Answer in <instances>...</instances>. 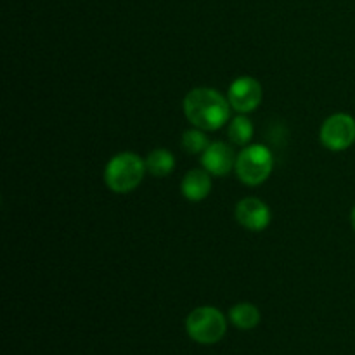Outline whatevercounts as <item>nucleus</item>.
<instances>
[{
    "mask_svg": "<svg viewBox=\"0 0 355 355\" xmlns=\"http://www.w3.org/2000/svg\"><path fill=\"white\" fill-rule=\"evenodd\" d=\"M236 173L246 186H259L266 182L274 168V156L262 144L245 146L236 156Z\"/></svg>",
    "mask_w": 355,
    "mask_h": 355,
    "instance_id": "7ed1b4c3",
    "label": "nucleus"
},
{
    "mask_svg": "<svg viewBox=\"0 0 355 355\" xmlns=\"http://www.w3.org/2000/svg\"><path fill=\"white\" fill-rule=\"evenodd\" d=\"M253 137V123L246 116L232 118L229 123V139L236 146H248Z\"/></svg>",
    "mask_w": 355,
    "mask_h": 355,
    "instance_id": "f8f14e48",
    "label": "nucleus"
},
{
    "mask_svg": "<svg viewBox=\"0 0 355 355\" xmlns=\"http://www.w3.org/2000/svg\"><path fill=\"white\" fill-rule=\"evenodd\" d=\"M211 189V179L210 173L207 170L194 168L184 175L182 182H180V191L184 196L189 201H201L210 194Z\"/></svg>",
    "mask_w": 355,
    "mask_h": 355,
    "instance_id": "1a4fd4ad",
    "label": "nucleus"
},
{
    "mask_svg": "<svg viewBox=\"0 0 355 355\" xmlns=\"http://www.w3.org/2000/svg\"><path fill=\"white\" fill-rule=\"evenodd\" d=\"M231 103L218 90L198 87L184 97V113L196 128L205 132L218 130L231 118Z\"/></svg>",
    "mask_w": 355,
    "mask_h": 355,
    "instance_id": "f257e3e1",
    "label": "nucleus"
},
{
    "mask_svg": "<svg viewBox=\"0 0 355 355\" xmlns=\"http://www.w3.org/2000/svg\"><path fill=\"white\" fill-rule=\"evenodd\" d=\"M201 165L210 175L224 177L236 166V155L225 142H210L201 155Z\"/></svg>",
    "mask_w": 355,
    "mask_h": 355,
    "instance_id": "6e6552de",
    "label": "nucleus"
},
{
    "mask_svg": "<svg viewBox=\"0 0 355 355\" xmlns=\"http://www.w3.org/2000/svg\"><path fill=\"white\" fill-rule=\"evenodd\" d=\"M263 97L262 85L253 76H239L231 83L227 92V99L232 110L238 113H252L260 106Z\"/></svg>",
    "mask_w": 355,
    "mask_h": 355,
    "instance_id": "423d86ee",
    "label": "nucleus"
},
{
    "mask_svg": "<svg viewBox=\"0 0 355 355\" xmlns=\"http://www.w3.org/2000/svg\"><path fill=\"white\" fill-rule=\"evenodd\" d=\"M146 172V159L135 153H120L107 162L104 182L113 193L127 194L142 182Z\"/></svg>",
    "mask_w": 355,
    "mask_h": 355,
    "instance_id": "f03ea898",
    "label": "nucleus"
},
{
    "mask_svg": "<svg viewBox=\"0 0 355 355\" xmlns=\"http://www.w3.org/2000/svg\"><path fill=\"white\" fill-rule=\"evenodd\" d=\"M229 319L236 328L246 331V329H253L259 326L260 311L253 304H238L229 312Z\"/></svg>",
    "mask_w": 355,
    "mask_h": 355,
    "instance_id": "9b49d317",
    "label": "nucleus"
},
{
    "mask_svg": "<svg viewBox=\"0 0 355 355\" xmlns=\"http://www.w3.org/2000/svg\"><path fill=\"white\" fill-rule=\"evenodd\" d=\"M319 137L331 151H343L355 142V120L347 113L331 114L322 123Z\"/></svg>",
    "mask_w": 355,
    "mask_h": 355,
    "instance_id": "39448f33",
    "label": "nucleus"
},
{
    "mask_svg": "<svg viewBox=\"0 0 355 355\" xmlns=\"http://www.w3.org/2000/svg\"><path fill=\"white\" fill-rule=\"evenodd\" d=\"M182 146L189 155H203L205 149L210 146L208 142V137L205 135V130L194 127L193 130H187L186 134L182 135Z\"/></svg>",
    "mask_w": 355,
    "mask_h": 355,
    "instance_id": "ddd939ff",
    "label": "nucleus"
},
{
    "mask_svg": "<svg viewBox=\"0 0 355 355\" xmlns=\"http://www.w3.org/2000/svg\"><path fill=\"white\" fill-rule=\"evenodd\" d=\"M350 220H352V227H354V231H355V207H354V210H352V215H350Z\"/></svg>",
    "mask_w": 355,
    "mask_h": 355,
    "instance_id": "4468645a",
    "label": "nucleus"
},
{
    "mask_svg": "<svg viewBox=\"0 0 355 355\" xmlns=\"http://www.w3.org/2000/svg\"><path fill=\"white\" fill-rule=\"evenodd\" d=\"M236 220L248 231H263L270 224V208L259 198H245L236 205Z\"/></svg>",
    "mask_w": 355,
    "mask_h": 355,
    "instance_id": "0eeeda50",
    "label": "nucleus"
},
{
    "mask_svg": "<svg viewBox=\"0 0 355 355\" xmlns=\"http://www.w3.org/2000/svg\"><path fill=\"white\" fill-rule=\"evenodd\" d=\"M186 329L191 340L201 345H211L224 338L227 331V322L218 309L198 307L187 315Z\"/></svg>",
    "mask_w": 355,
    "mask_h": 355,
    "instance_id": "20e7f679",
    "label": "nucleus"
},
{
    "mask_svg": "<svg viewBox=\"0 0 355 355\" xmlns=\"http://www.w3.org/2000/svg\"><path fill=\"white\" fill-rule=\"evenodd\" d=\"M146 168L151 175L155 177H166L173 172L175 168V158L170 151L166 149H155L153 153H149L148 158H146Z\"/></svg>",
    "mask_w": 355,
    "mask_h": 355,
    "instance_id": "9d476101",
    "label": "nucleus"
}]
</instances>
